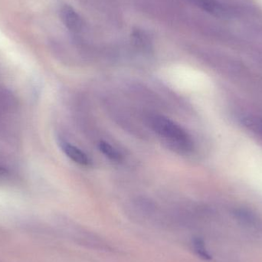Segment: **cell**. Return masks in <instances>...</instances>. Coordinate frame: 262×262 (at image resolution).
<instances>
[{
	"label": "cell",
	"instance_id": "1",
	"mask_svg": "<svg viewBox=\"0 0 262 262\" xmlns=\"http://www.w3.org/2000/svg\"><path fill=\"white\" fill-rule=\"evenodd\" d=\"M150 124L163 141L175 150L187 152L192 149L193 143L190 136L172 120L156 115L150 118Z\"/></svg>",
	"mask_w": 262,
	"mask_h": 262
},
{
	"label": "cell",
	"instance_id": "2",
	"mask_svg": "<svg viewBox=\"0 0 262 262\" xmlns=\"http://www.w3.org/2000/svg\"><path fill=\"white\" fill-rule=\"evenodd\" d=\"M61 18L64 26L74 33L81 32L83 21L78 12L69 6H64L61 9Z\"/></svg>",
	"mask_w": 262,
	"mask_h": 262
},
{
	"label": "cell",
	"instance_id": "3",
	"mask_svg": "<svg viewBox=\"0 0 262 262\" xmlns=\"http://www.w3.org/2000/svg\"><path fill=\"white\" fill-rule=\"evenodd\" d=\"M61 149L64 154L75 163L81 166H90L92 164V160L89 156L77 146L69 143H61Z\"/></svg>",
	"mask_w": 262,
	"mask_h": 262
},
{
	"label": "cell",
	"instance_id": "4",
	"mask_svg": "<svg viewBox=\"0 0 262 262\" xmlns=\"http://www.w3.org/2000/svg\"><path fill=\"white\" fill-rule=\"evenodd\" d=\"M99 149L101 152L110 160H114V161H119L121 160L122 156L120 154L119 151L112 145L109 144L108 143L104 141L101 142L99 143Z\"/></svg>",
	"mask_w": 262,
	"mask_h": 262
},
{
	"label": "cell",
	"instance_id": "5",
	"mask_svg": "<svg viewBox=\"0 0 262 262\" xmlns=\"http://www.w3.org/2000/svg\"><path fill=\"white\" fill-rule=\"evenodd\" d=\"M194 249L195 252L200 255L203 259H210L211 256L208 251L206 250V246H205L204 242L200 238H195L193 240Z\"/></svg>",
	"mask_w": 262,
	"mask_h": 262
}]
</instances>
